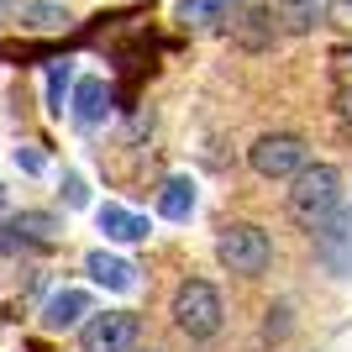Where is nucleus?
<instances>
[{
	"label": "nucleus",
	"mask_w": 352,
	"mask_h": 352,
	"mask_svg": "<svg viewBox=\"0 0 352 352\" xmlns=\"http://www.w3.org/2000/svg\"><path fill=\"white\" fill-rule=\"evenodd\" d=\"M337 210H342V174L331 163H305L289 190V221L305 232H321Z\"/></svg>",
	"instance_id": "nucleus-1"
},
{
	"label": "nucleus",
	"mask_w": 352,
	"mask_h": 352,
	"mask_svg": "<svg viewBox=\"0 0 352 352\" xmlns=\"http://www.w3.org/2000/svg\"><path fill=\"white\" fill-rule=\"evenodd\" d=\"M174 326L184 331L190 342H210L221 331V321H226V310H221V294H216V284H206V279H184L174 289Z\"/></svg>",
	"instance_id": "nucleus-2"
},
{
	"label": "nucleus",
	"mask_w": 352,
	"mask_h": 352,
	"mask_svg": "<svg viewBox=\"0 0 352 352\" xmlns=\"http://www.w3.org/2000/svg\"><path fill=\"white\" fill-rule=\"evenodd\" d=\"M216 258H221V268H226V274L252 279V274H263V268L274 263V242H268L263 226L236 221V226H226V232L216 236Z\"/></svg>",
	"instance_id": "nucleus-3"
},
{
	"label": "nucleus",
	"mask_w": 352,
	"mask_h": 352,
	"mask_svg": "<svg viewBox=\"0 0 352 352\" xmlns=\"http://www.w3.org/2000/svg\"><path fill=\"white\" fill-rule=\"evenodd\" d=\"M248 158H252V174H263V179H294L310 163V153H305V142H300L294 132H268V137L252 142Z\"/></svg>",
	"instance_id": "nucleus-4"
},
{
	"label": "nucleus",
	"mask_w": 352,
	"mask_h": 352,
	"mask_svg": "<svg viewBox=\"0 0 352 352\" xmlns=\"http://www.w3.org/2000/svg\"><path fill=\"white\" fill-rule=\"evenodd\" d=\"M226 27H232V43L242 47V53H268V47L279 43V27H274L268 0H242Z\"/></svg>",
	"instance_id": "nucleus-5"
},
{
	"label": "nucleus",
	"mask_w": 352,
	"mask_h": 352,
	"mask_svg": "<svg viewBox=\"0 0 352 352\" xmlns=\"http://www.w3.org/2000/svg\"><path fill=\"white\" fill-rule=\"evenodd\" d=\"M63 232L58 216H47V210H21V216L0 221V252H16V248H53Z\"/></svg>",
	"instance_id": "nucleus-6"
},
{
	"label": "nucleus",
	"mask_w": 352,
	"mask_h": 352,
	"mask_svg": "<svg viewBox=\"0 0 352 352\" xmlns=\"http://www.w3.org/2000/svg\"><path fill=\"white\" fill-rule=\"evenodd\" d=\"M132 342H137V316H132V310L89 316L85 331H79V347H85V352H126Z\"/></svg>",
	"instance_id": "nucleus-7"
},
{
	"label": "nucleus",
	"mask_w": 352,
	"mask_h": 352,
	"mask_svg": "<svg viewBox=\"0 0 352 352\" xmlns=\"http://www.w3.org/2000/svg\"><path fill=\"white\" fill-rule=\"evenodd\" d=\"M316 258H321L337 279L352 274V210H337V216L316 232Z\"/></svg>",
	"instance_id": "nucleus-8"
},
{
	"label": "nucleus",
	"mask_w": 352,
	"mask_h": 352,
	"mask_svg": "<svg viewBox=\"0 0 352 352\" xmlns=\"http://www.w3.org/2000/svg\"><path fill=\"white\" fill-rule=\"evenodd\" d=\"M105 111H111V85L95 79V74H85V79L74 85V121H79V126H95V121H105Z\"/></svg>",
	"instance_id": "nucleus-9"
},
{
	"label": "nucleus",
	"mask_w": 352,
	"mask_h": 352,
	"mask_svg": "<svg viewBox=\"0 0 352 352\" xmlns=\"http://www.w3.org/2000/svg\"><path fill=\"white\" fill-rule=\"evenodd\" d=\"M85 316H89V294L85 289H58L43 305V326L47 331H69V326H79Z\"/></svg>",
	"instance_id": "nucleus-10"
},
{
	"label": "nucleus",
	"mask_w": 352,
	"mask_h": 352,
	"mask_svg": "<svg viewBox=\"0 0 352 352\" xmlns=\"http://www.w3.org/2000/svg\"><path fill=\"white\" fill-rule=\"evenodd\" d=\"M95 226H100L111 242H142L147 236V221L137 216V210H126V206H100L95 210Z\"/></svg>",
	"instance_id": "nucleus-11"
},
{
	"label": "nucleus",
	"mask_w": 352,
	"mask_h": 352,
	"mask_svg": "<svg viewBox=\"0 0 352 352\" xmlns=\"http://www.w3.org/2000/svg\"><path fill=\"white\" fill-rule=\"evenodd\" d=\"M85 268H89V279L105 284V289H132L137 284V268L126 258H116V252H89Z\"/></svg>",
	"instance_id": "nucleus-12"
},
{
	"label": "nucleus",
	"mask_w": 352,
	"mask_h": 352,
	"mask_svg": "<svg viewBox=\"0 0 352 352\" xmlns=\"http://www.w3.org/2000/svg\"><path fill=\"white\" fill-rule=\"evenodd\" d=\"M190 210H195V179H184V174L163 179V190H158V216L190 221Z\"/></svg>",
	"instance_id": "nucleus-13"
},
{
	"label": "nucleus",
	"mask_w": 352,
	"mask_h": 352,
	"mask_svg": "<svg viewBox=\"0 0 352 352\" xmlns=\"http://www.w3.org/2000/svg\"><path fill=\"white\" fill-rule=\"evenodd\" d=\"M242 0H179V21L184 27H221V21H232V11Z\"/></svg>",
	"instance_id": "nucleus-14"
},
{
	"label": "nucleus",
	"mask_w": 352,
	"mask_h": 352,
	"mask_svg": "<svg viewBox=\"0 0 352 352\" xmlns=\"http://www.w3.org/2000/svg\"><path fill=\"white\" fill-rule=\"evenodd\" d=\"M331 11V0H279V16L289 21V32H316Z\"/></svg>",
	"instance_id": "nucleus-15"
},
{
	"label": "nucleus",
	"mask_w": 352,
	"mask_h": 352,
	"mask_svg": "<svg viewBox=\"0 0 352 352\" xmlns=\"http://www.w3.org/2000/svg\"><path fill=\"white\" fill-rule=\"evenodd\" d=\"M21 27H32V32H63V27H69V16H63V6L32 0V6H21Z\"/></svg>",
	"instance_id": "nucleus-16"
},
{
	"label": "nucleus",
	"mask_w": 352,
	"mask_h": 352,
	"mask_svg": "<svg viewBox=\"0 0 352 352\" xmlns=\"http://www.w3.org/2000/svg\"><path fill=\"white\" fill-rule=\"evenodd\" d=\"M69 79H74L69 58L47 63V111H63V89H69Z\"/></svg>",
	"instance_id": "nucleus-17"
},
{
	"label": "nucleus",
	"mask_w": 352,
	"mask_h": 352,
	"mask_svg": "<svg viewBox=\"0 0 352 352\" xmlns=\"http://www.w3.org/2000/svg\"><path fill=\"white\" fill-rule=\"evenodd\" d=\"M337 111L352 121V58H337Z\"/></svg>",
	"instance_id": "nucleus-18"
},
{
	"label": "nucleus",
	"mask_w": 352,
	"mask_h": 352,
	"mask_svg": "<svg viewBox=\"0 0 352 352\" xmlns=\"http://www.w3.org/2000/svg\"><path fill=\"white\" fill-rule=\"evenodd\" d=\"M63 200H69V206H85V200H89V195H85V179H79V174L63 179Z\"/></svg>",
	"instance_id": "nucleus-19"
},
{
	"label": "nucleus",
	"mask_w": 352,
	"mask_h": 352,
	"mask_svg": "<svg viewBox=\"0 0 352 352\" xmlns=\"http://www.w3.org/2000/svg\"><path fill=\"white\" fill-rule=\"evenodd\" d=\"M284 316H289V305L268 310V326H263V337H268V342H274V337H284V326H289V321H284Z\"/></svg>",
	"instance_id": "nucleus-20"
},
{
	"label": "nucleus",
	"mask_w": 352,
	"mask_h": 352,
	"mask_svg": "<svg viewBox=\"0 0 352 352\" xmlns=\"http://www.w3.org/2000/svg\"><path fill=\"white\" fill-rule=\"evenodd\" d=\"M326 16H331L342 32H352V0H331V11H326Z\"/></svg>",
	"instance_id": "nucleus-21"
},
{
	"label": "nucleus",
	"mask_w": 352,
	"mask_h": 352,
	"mask_svg": "<svg viewBox=\"0 0 352 352\" xmlns=\"http://www.w3.org/2000/svg\"><path fill=\"white\" fill-rule=\"evenodd\" d=\"M16 168H27V174H43V153L21 147V153H16Z\"/></svg>",
	"instance_id": "nucleus-22"
},
{
	"label": "nucleus",
	"mask_w": 352,
	"mask_h": 352,
	"mask_svg": "<svg viewBox=\"0 0 352 352\" xmlns=\"http://www.w3.org/2000/svg\"><path fill=\"white\" fill-rule=\"evenodd\" d=\"M0 210H6V190H0Z\"/></svg>",
	"instance_id": "nucleus-23"
}]
</instances>
